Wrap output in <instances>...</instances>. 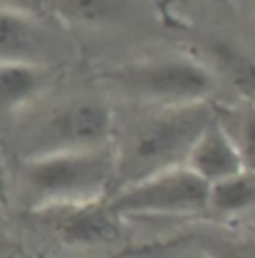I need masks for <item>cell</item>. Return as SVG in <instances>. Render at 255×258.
Masks as SVG:
<instances>
[{"label":"cell","instance_id":"obj_2","mask_svg":"<svg viewBox=\"0 0 255 258\" xmlns=\"http://www.w3.org/2000/svg\"><path fill=\"white\" fill-rule=\"evenodd\" d=\"M114 147L57 152L23 159V189L30 209L50 204H82L107 199L114 189Z\"/></svg>","mask_w":255,"mask_h":258},{"label":"cell","instance_id":"obj_5","mask_svg":"<svg viewBox=\"0 0 255 258\" xmlns=\"http://www.w3.org/2000/svg\"><path fill=\"white\" fill-rule=\"evenodd\" d=\"M208 191L189 166H168L144 179L124 184L107 196L117 216H198L208 214Z\"/></svg>","mask_w":255,"mask_h":258},{"label":"cell","instance_id":"obj_9","mask_svg":"<svg viewBox=\"0 0 255 258\" xmlns=\"http://www.w3.org/2000/svg\"><path fill=\"white\" fill-rule=\"evenodd\" d=\"M55 82V64L0 62V112L30 107Z\"/></svg>","mask_w":255,"mask_h":258},{"label":"cell","instance_id":"obj_7","mask_svg":"<svg viewBox=\"0 0 255 258\" xmlns=\"http://www.w3.org/2000/svg\"><path fill=\"white\" fill-rule=\"evenodd\" d=\"M60 50V40L42 15L0 8V62L55 64Z\"/></svg>","mask_w":255,"mask_h":258},{"label":"cell","instance_id":"obj_1","mask_svg":"<svg viewBox=\"0 0 255 258\" xmlns=\"http://www.w3.org/2000/svg\"><path fill=\"white\" fill-rule=\"evenodd\" d=\"M136 107H141V112L131 117V122H127L119 132L114 129L112 134L117 161L114 189L144 179L149 174H156L161 169L184 164L196 137L216 114L211 102Z\"/></svg>","mask_w":255,"mask_h":258},{"label":"cell","instance_id":"obj_13","mask_svg":"<svg viewBox=\"0 0 255 258\" xmlns=\"http://www.w3.org/2000/svg\"><path fill=\"white\" fill-rule=\"evenodd\" d=\"M208 258H255V236L228 231H196L189 236Z\"/></svg>","mask_w":255,"mask_h":258},{"label":"cell","instance_id":"obj_16","mask_svg":"<svg viewBox=\"0 0 255 258\" xmlns=\"http://www.w3.org/2000/svg\"><path fill=\"white\" fill-rule=\"evenodd\" d=\"M47 5H50V0H0V8L35 13V15H42V13L47 10Z\"/></svg>","mask_w":255,"mask_h":258},{"label":"cell","instance_id":"obj_10","mask_svg":"<svg viewBox=\"0 0 255 258\" xmlns=\"http://www.w3.org/2000/svg\"><path fill=\"white\" fill-rule=\"evenodd\" d=\"M208 214L221 219H250L255 216V171L243 169L228 179L211 184Z\"/></svg>","mask_w":255,"mask_h":258},{"label":"cell","instance_id":"obj_14","mask_svg":"<svg viewBox=\"0 0 255 258\" xmlns=\"http://www.w3.org/2000/svg\"><path fill=\"white\" fill-rule=\"evenodd\" d=\"M221 122V119H218ZM223 124V122H221ZM223 129L228 132V137L233 139L240 161L245 169L255 171V102H248L230 122V127L223 124Z\"/></svg>","mask_w":255,"mask_h":258},{"label":"cell","instance_id":"obj_4","mask_svg":"<svg viewBox=\"0 0 255 258\" xmlns=\"http://www.w3.org/2000/svg\"><path fill=\"white\" fill-rule=\"evenodd\" d=\"M114 122V112L104 99L77 97L62 102L25 132L23 159L104 147L112 142Z\"/></svg>","mask_w":255,"mask_h":258},{"label":"cell","instance_id":"obj_12","mask_svg":"<svg viewBox=\"0 0 255 258\" xmlns=\"http://www.w3.org/2000/svg\"><path fill=\"white\" fill-rule=\"evenodd\" d=\"M50 5L67 25L82 28L117 25L129 15L127 0H50Z\"/></svg>","mask_w":255,"mask_h":258},{"label":"cell","instance_id":"obj_6","mask_svg":"<svg viewBox=\"0 0 255 258\" xmlns=\"http://www.w3.org/2000/svg\"><path fill=\"white\" fill-rule=\"evenodd\" d=\"M42 228L67 246H102L112 243L122 233V216H117L107 199L82 204H50L32 209Z\"/></svg>","mask_w":255,"mask_h":258},{"label":"cell","instance_id":"obj_8","mask_svg":"<svg viewBox=\"0 0 255 258\" xmlns=\"http://www.w3.org/2000/svg\"><path fill=\"white\" fill-rule=\"evenodd\" d=\"M184 166H189L206 184H216V181L228 179L245 169L233 139L228 137V132L218 122L216 114L196 137V142L191 144V149L184 159Z\"/></svg>","mask_w":255,"mask_h":258},{"label":"cell","instance_id":"obj_11","mask_svg":"<svg viewBox=\"0 0 255 258\" xmlns=\"http://www.w3.org/2000/svg\"><path fill=\"white\" fill-rule=\"evenodd\" d=\"M211 72L225 80L245 102H255V60L228 40H213L208 45Z\"/></svg>","mask_w":255,"mask_h":258},{"label":"cell","instance_id":"obj_3","mask_svg":"<svg viewBox=\"0 0 255 258\" xmlns=\"http://www.w3.org/2000/svg\"><path fill=\"white\" fill-rule=\"evenodd\" d=\"M102 80L112 92L144 107L211 102L218 87V77L208 64L181 55L117 64L109 67Z\"/></svg>","mask_w":255,"mask_h":258},{"label":"cell","instance_id":"obj_15","mask_svg":"<svg viewBox=\"0 0 255 258\" xmlns=\"http://www.w3.org/2000/svg\"><path fill=\"white\" fill-rule=\"evenodd\" d=\"M149 258H208L196 243H191L189 238L186 241H179V243H171V246H161L149 251Z\"/></svg>","mask_w":255,"mask_h":258}]
</instances>
